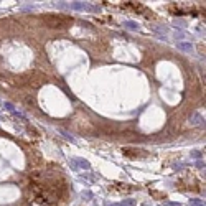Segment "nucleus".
Segmentation results:
<instances>
[{
	"mask_svg": "<svg viewBox=\"0 0 206 206\" xmlns=\"http://www.w3.org/2000/svg\"><path fill=\"white\" fill-rule=\"evenodd\" d=\"M71 22H73V20L64 18V17H51V15H48L46 18H45V25L50 27V28H64V27H68Z\"/></svg>",
	"mask_w": 206,
	"mask_h": 206,
	"instance_id": "1",
	"label": "nucleus"
},
{
	"mask_svg": "<svg viewBox=\"0 0 206 206\" xmlns=\"http://www.w3.org/2000/svg\"><path fill=\"white\" fill-rule=\"evenodd\" d=\"M122 8H129V10H134V12H144L145 7L140 2H124Z\"/></svg>",
	"mask_w": 206,
	"mask_h": 206,
	"instance_id": "2",
	"label": "nucleus"
},
{
	"mask_svg": "<svg viewBox=\"0 0 206 206\" xmlns=\"http://www.w3.org/2000/svg\"><path fill=\"white\" fill-rule=\"evenodd\" d=\"M124 153H125V155H129V157H130V155H145L144 152H139V150H134V152H130V150H124Z\"/></svg>",
	"mask_w": 206,
	"mask_h": 206,
	"instance_id": "3",
	"label": "nucleus"
},
{
	"mask_svg": "<svg viewBox=\"0 0 206 206\" xmlns=\"http://www.w3.org/2000/svg\"><path fill=\"white\" fill-rule=\"evenodd\" d=\"M180 48H181V50H190L191 46H188V45H180Z\"/></svg>",
	"mask_w": 206,
	"mask_h": 206,
	"instance_id": "4",
	"label": "nucleus"
},
{
	"mask_svg": "<svg viewBox=\"0 0 206 206\" xmlns=\"http://www.w3.org/2000/svg\"><path fill=\"white\" fill-rule=\"evenodd\" d=\"M116 206H120V204H116Z\"/></svg>",
	"mask_w": 206,
	"mask_h": 206,
	"instance_id": "5",
	"label": "nucleus"
}]
</instances>
